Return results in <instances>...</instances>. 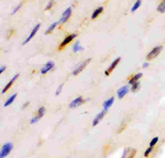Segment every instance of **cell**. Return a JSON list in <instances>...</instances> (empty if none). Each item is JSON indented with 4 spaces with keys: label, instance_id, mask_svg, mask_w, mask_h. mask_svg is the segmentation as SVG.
I'll use <instances>...</instances> for the list:
<instances>
[{
    "label": "cell",
    "instance_id": "cell-1",
    "mask_svg": "<svg viewBox=\"0 0 165 158\" xmlns=\"http://www.w3.org/2000/svg\"><path fill=\"white\" fill-rule=\"evenodd\" d=\"M12 143L11 142H7L3 146V148H2L1 153H0V158H4L5 157L9 154L10 151H12Z\"/></svg>",
    "mask_w": 165,
    "mask_h": 158
},
{
    "label": "cell",
    "instance_id": "cell-2",
    "mask_svg": "<svg viewBox=\"0 0 165 158\" xmlns=\"http://www.w3.org/2000/svg\"><path fill=\"white\" fill-rule=\"evenodd\" d=\"M163 50V46H156L155 48H154L152 51L149 52L148 55H147L146 56V60H152L154 59V58H155L156 56H157L158 54H159L160 52H161V51Z\"/></svg>",
    "mask_w": 165,
    "mask_h": 158
},
{
    "label": "cell",
    "instance_id": "cell-3",
    "mask_svg": "<svg viewBox=\"0 0 165 158\" xmlns=\"http://www.w3.org/2000/svg\"><path fill=\"white\" fill-rule=\"evenodd\" d=\"M136 153V150L134 148H126L123 152L122 158H133Z\"/></svg>",
    "mask_w": 165,
    "mask_h": 158
},
{
    "label": "cell",
    "instance_id": "cell-4",
    "mask_svg": "<svg viewBox=\"0 0 165 158\" xmlns=\"http://www.w3.org/2000/svg\"><path fill=\"white\" fill-rule=\"evenodd\" d=\"M90 60H91V59H88V60H86L85 61H83V62H82V63L80 64L79 66H78L77 68H76L75 70L73 71V75H76L79 74V73L81 72V71H82V70H83V69L85 68V67H86L87 66H88V64L90 62Z\"/></svg>",
    "mask_w": 165,
    "mask_h": 158
},
{
    "label": "cell",
    "instance_id": "cell-5",
    "mask_svg": "<svg viewBox=\"0 0 165 158\" xmlns=\"http://www.w3.org/2000/svg\"><path fill=\"white\" fill-rule=\"evenodd\" d=\"M71 12H72V9H71V8H67V9L64 12V13L62 14V17H61V18L60 19V22H59V23H60V24H62V23H65V22L69 18V17H70Z\"/></svg>",
    "mask_w": 165,
    "mask_h": 158
},
{
    "label": "cell",
    "instance_id": "cell-6",
    "mask_svg": "<svg viewBox=\"0 0 165 158\" xmlns=\"http://www.w3.org/2000/svg\"><path fill=\"white\" fill-rule=\"evenodd\" d=\"M45 109L44 107H41L40 109H38V111H37V115H36V117H34V118H32V119L31 120V124H33V123H36V122H38V120L40 119V118L42 117L43 115H44V113H45Z\"/></svg>",
    "mask_w": 165,
    "mask_h": 158
},
{
    "label": "cell",
    "instance_id": "cell-7",
    "mask_svg": "<svg viewBox=\"0 0 165 158\" xmlns=\"http://www.w3.org/2000/svg\"><path fill=\"white\" fill-rule=\"evenodd\" d=\"M55 66V63L53 61H48L46 64L43 66V68L41 70V74H46L48 71H50L51 69H53V67Z\"/></svg>",
    "mask_w": 165,
    "mask_h": 158
},
{
    "label": "cell",
    "instance_id": "cell-8",
    "mask_svg": "<svg viewBox=\"0 0 165 158\" xmlns=\"http://www.w3.org/2000/svg\"><path fill=\"white\" fill-rule=\"evenodd\" d=\"M128 91H129V87H128L127 85L122 86V87L117 90V96H118L119 99H122L123 97L127 94Z\"/></svg>",
    "mask_w": 165,
    "mask_h": 158
},
{
    "label": "cell",
    "instance_id": "cell-9",
    "mask_svg": "<svg viewBox=\"0 0 165 158\" xmlns=\"http://www.w3.org/2000/svg\"><path fill=\"white\" fill-rule=\"evenodd\" d=\"M83 102H84V100L82 99V97H78V98L74 99L72 102L69 103V108L73 109V108H76V107H78V106H79L80 104H82Z\"/></svg>",
    "mask_w": 165,
    "mask_h": 158
},
{
    "label": "cell",
    "instance_id": "cell-10",
    "mask_svg": "<svg viewBox=\"0 0 165 158\" xmlns=\"http://www.w3.org/2000/svg\"><path fill=\"white\" fill-rule=\"evenodd\" d=\"M40 26H41V24H40V23H39V24H37V25L36 26V27H35L33 28V30H32V31H31V34H30V35H29V36H28V37H27V39H26L24 42H23V43H22L23 45H26L27 42H30V40H31V39L32 37H33V36H34L35 35H36V32H37V31L39 30V28H40Z\"/></svg>",
    "mask_w": 165,
    "mask_h": 158
},
{
    "label": "cell",
    "instance_id": "cell-11",
    "mask_svg": "<svg viewBox=\"0 0 165 158\" xmlns=\"http://www.w3.org/2000/svg\"><path fill=\"white\" fill-rule=\"evenodd\" d=\"M120 60H121V57H118V58H116V59L113 62H112V65H111V66H109V68H108L107 70L105 71L106 75H108L111 72H112V70H114L115 68H116V66H117V65H118V63L120 62Z\"/></svg>",
    "mask_w": 165,
    "mask_h": 158
},
{
    "label": "cell",
    "instance_id": "cell-12",
    "mask_svg": "<svg viewBox=\"0 0 165 158\" xmlns=\"http://www.w3.org/2000/svg\"><path fill=\"white\" fill-rule=\"evenodd\" d=\"M76 37V34H71V35H69V36H68L67 37H65V39H64V41L62 42V43L60 44V50H61L62 48H64V46H66L68 43H69L71 42V41L73 40V38H75Z\"/></svg>",
    "mask_w": 165,
    "mask_h": 158
},
{
    "label": "cell",
    "instance_id": "cell-13",
    "mask_svg": "<svg viewBox=\"0 0 165 158\" xmlns=\"http://www.w3.org/2000/svg\"><path fill=\"white\" fill-rule=\"evenodd\" d=\"M106 112H107V110H103V111H102L101 113H99L95 117V118L93 119V126H96V125L103 118L104 115L106 114Z\"/></svg>",
    "mask_w": 165,
    "mask_h": 158
},
{
    "label": "cell",
    "instance_id": "cell-14",
    "mask_svg": "<svg viewBox=\"0 0 165 158\" xmlns=\"http://www.w3.org/2000/svg\"><path fill=\"white\" fill-rule=\"evenodd\" d=\"M114 102V97H111L110 99H107L105 102L103 103V108L104 110H107V109H109L111 106L112 105V103Z\"/></svg>",
    "mask_w": 165,
    "mask_h": 158
},
{
    "label": "cell",
    "instance_id": "cell-15",
    "mask_svg": "<svg viewBox=\"0 0 165 158\" xmlns=\"http://www.w3.org/2000/svg\"><path fill=\"white\" fill-rule=\"evenodd\" d=\"M18 76H19V75H18V74H17L16 75H14L13 78H12V79L10 80V82H8V84L5 86V87L3 88V90H2V94H4V93H6V91H8V90L11 87V86H12V83H13V82L15 81V79H16Z\"/></svg>",
    "mask_w": 165,
    "mask_h": 158
},
{
    "label": "cell",
    "instance_id": "cell-16",
    "mask_svg": "<svg viewBox=\"0 0 165 158\" xmlns=\"http://www.w3.org/2000/svg\"><path fill=\"white\" fill-rule=\"evenodd\" d=\"M141 76H142V73H139V74L135 75L133 78H131V79L129 80V84H134V83H135V82H137V81H138V79H140V78Z\"/></svg>",
    "mask_w": 165,
    "mask_h": 158
},
{
    "label": "cell",
    "instance_id": "cell-17",
    "mask_svg": "<svg viewBox=\"0 0 165 158\" xmlns=\"http://www.w3.org/2000/svg\"><path fill=\"white\" fill-rule=\"evenodd\" d=\"M103 11V7H100V8H98L97 9H96L93 12V15H92V19H95L97 18L98 15L101 13Z\"/></svg>",
    "mask_w": 165,
    "mask_h": 158
},
{
    "label": "cell",
    "instance_id": "cell-18",
    "mask_svg": "<svg viewBox=\"0 0 165 158\" xmlns=\"http://www.w3.org/2000/svg\"><path fill=\"white\" fill-rule=\"evenodd\" d=\"M16 97H17V94H12V96L10 97L9 99H8L7 101L5 102V103H4V107H7V106H8V105H10L11 103H12V102L14 101V99H16Z\"/></svg>",
    "mask_w": 165,
    "mask_h": 158
},
{
    "label": "cell",
    "instance_id": "cell-19",
    "mask_svg": "<svg viewBox=\"0 0 165 158\" xmlns=\"http://www.w3.org/2000/svg\"><path fill=\"white\" fill-rule=\"evenodd\" d=\"M158 11L159 12H161V13H164V12H165V0H164V1H163L162 3L158 5Z\"/></svg>",
    "mask_w": 165,
    "mask_h": 158
},
{
    "label": "cell",
    "instance_id": "cell-20",
    "mask_svg": "<svg viewBox=\"0 0 165 158\" xmlns=\"http://www.w3.org/2000/svg\"><path fill=\"white\" fill-rule=\"evenodd\" d=\"M82 49V47L79 45V42H76L75 44H74V46H73V52H75V53L79 52V51H81Z\"/></svg>",
    "mask_w": 165,
    "mask_h": 158
},
{
    "label": "cell",
    "instance_id": "cell-21",
    "mask_svg": "<svg viewBox=\"0 0 165 158\" xmlns=\"http://www.w3.org/2000/svg\"><path fill=\"white\" fill-rule=\"evenodd\" d=\"M140 4H141V0H137V1L135 2V3L134 4L133 7H132V8H131V12H134V11H135L139 7H140Z\"/></svg>",
    "mask_w": 165,
    "mask_h": 158
},
{
    "label": "cell",
    "instance_id": "cell-22",
    "mask_svg": "<svg viewBox=\"0 0 165 158\" xmlns=\"http://www.w3.org/2000/svg\"><path fill=\"white\" fill-rule=\"evenodd\" d=\"M56 25H57V23H52V24H51V26H50V27L46 30V32H45V34H49L50 32H51L54 29H55V27H56Z\"/></svg>",
    "mask_w": 165,
    "mask_h": 158
},
{
    "label": "cell",
    "instance_id": "cell-23",
    "mask_svg": "<svg viewBox=\"0 0 165 158\" xmlns=\"http://www.w3.org/2000/svg\"><path fill=\"white\" fill-rule=\"evenodd\" d=\"M139 87H140V82H135L134 84H132V87H131V90L133 92H134V91H136V90H138L139 89Z\"/></svg>",
    "mask_w": 165,
    "mask_h": 158
},
{
    "label": "cell",
    "instance_id": "cell-24",
    "mask_svg": "<svg viewBox=\"0 0 165 158\" xmlns=\"http://www.w3.org/2000/svg\"><path fill=\"white\" fill-rule=\"evenodd\" d=\"M158 140V137H155V138H153V139H152V141L150 142V143H149V146H150V147H153L155 146L156 143H157Z\"/></svg>",
    "mask_w": 165,
    "mask_h": 158
},
{
    "label": "cell",
    "instance_id": "cell-25",
    "mask_svg": "<svg viewBox=\"0 0 165 158\" xmlns=\"http://www.w3.org/2000/svg\"><path fill=\"white\" fill-rule=\"evenodd\" d=\"M62 88H63V84H60V85L58 87L57 90H56V92H55V94H56V95L60 94V91H61Z\"/></svg>",
    "mask_w": 165,
    "mask_h": 158
},
{
    "label": "cell",
    "instance_id": "cell-26",
    "mask_svg": "<svg viewBox=\"0 0 165 158\" xmlns=\"http://www.w3.org/2000/svg\"><path fill=\"white\" fill-rule=\"evenodd\" d=\"M53 3H54V1L53 0H51V2L47 4V6H46V8H45V10H48V9H50L51 7H52V5H53Z\"/></svg>",
    "mask_w": 165,
    "mask_h": 158
},
{
    "label": "cell",
    "instance_id": "cell-27",
    "mask_svg": "<svg viewBox=\"0 0 165 158\" xmlns=\"http://www.w3.org/2000/svg\"><path fill=\"white\" fill-rule=\"evenodd\" d=\"M151 151H152V147H149V148L147 149V150L145 151V152H144V157H148L149 153L151 152Z\"/></svg>",
    "mask_w": 165,
    "mask_h": 158
},
{
    "label": "cell",
    "instance_id": "cell-28",
    "mask_svg": "<svg viewBox=\"0 0 165 158\" xmlns=\"http://www.w3.org/2000/svg\"><path fill=\"white\" fill-rule=\"evenodd\" d=\"M21 3H20V4H19V5H18V6H17V8H15V9L13 10V12H12V13H15V12H17V10H18V9H19V8H20V7H21Z\"/></svg>",
    "mask_w": 165,
    "mask_h": 158
},
{
    "label": "cell",
    "instance_id": "cell-29",
    "mask_svg": "<svg viewBox=\"0 0 165 158\" xmlns=\"http://www.w3.org/2000/svg\"><path fill=\"white\" fill-rule=\"evenodd\" d=\"M5 69H6V67H5V66H2V67H1V69H0V74H2V73L3 72Z\"/></svg>",
    "mask_w": 165,
    "mask_h": 158
},
{
    "label": "cell",
    "instance_id": "cell-30",
    "mask_svg": "<svg viewBox=\"0 0 165 158\" xmlns=\"http://www.w3.org/2000/svg\"><path fill=\"white\" fill-rule=\"evenodd\" d=\"M148 66H149L148 62H144V63L143 64V67H144V68H146V67H148Z\"/></svg>",
    "mask_w": 165,
    "mask_h": 158
},
{
    "label": "cell",
    "instance_id": "cell-31",
    "mask_svg": "<svg viewBox=\"0 0 165 158\" xmlns=\"http://www.w3.org/2000/svg\"><path fill=\"white\" fill-rule=\"evenodd\" d=\"M28 103H28V102H27V103H26L25 104L23 105V108H26V107H27V106L28 105Z\"/></svg>",
    "mask_w": 165,
    "mask_h": 158
}]
</instances>
